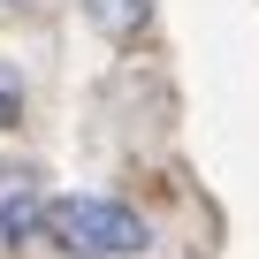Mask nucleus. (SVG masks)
I'll return each instance as SVG.
<instances>
[{
    "mask_svg": "<svg viewBox=\"0 0 259 259\" xmlns=\"http://www.w3.org/2000/svg\"><path fill=\"white\" fill-rule=\"evenodd\" d=\"M38 229H46L69 259H138V251L153 244L145 213H130L122 198H92V191H76V198H46Z\"/></svg>",
    "mask_w": 259,
    "mask_h": 259,
    "instance_id": "obj_1",
    "label": "nucleus"
},
{
    "mask_svg": "<svg viewBox=\"0 0 259 259\" xmlns=\"http://www.w3.org/2000/svg\"><path fill=\"white\" fill-rule=\"evenodd\" d=\"M38 213H46V198H31V191H16L8 206H0V236H8V244H16V236H31V229H38Z\"/></svg>",
    "mask_w": 259,
    "mask_h": 259,
    "instance_id": "obj_3",
    "label": "nucleus"
},
{
    "mask_svg": "<svg viewBox=\"0 0 259 259\" xmlns=\"http://www.w3.org/2000/svg\"><path fill=\"white\" fill-rule=\"evenodd\" d=\"M84 8H92V23L107 38H130V31L145 23V0H84Z\"/></svg>",
    "mask_w": 259,
    "mask_h": 259,
    "instance_id": "obj_2",
    "label": "nucleus"
},
{
    "mask_svg": "<svg viewBox=\"0 0 259 259\" xmlns=\"http://www.w3.org/2000/svg\"><path fill=\"white\" fill-rule=\"evenodd\" d=\"M16 107H23L16 99V76H0V122H16Z\"/></svg>",
    "mask_w": 259,
    "mask_h": 259,
    "instance_id": "obj_4",
    "label": "nucleus"
}]
</instances>
